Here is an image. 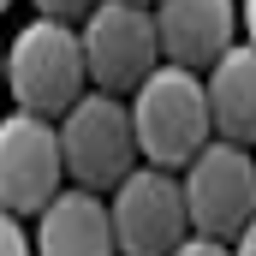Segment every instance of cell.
<instances>
[{
	"instance_id": "cell-5",
	"label": "cell",
	"mask_w": 256,
	"mask_h": 256,
	"mask_svg": "<svg viewBox=\"0 0 256 256\" xmlns=\"http://www.w3.org/2000/svg\"><path fill=\"white\" fill-rule=\"evenodd\" d=\"M66 143L54 120H36V114H6L0 126V196H6V214L24 220V214H48L72 185H66Z\"/></svg>"
},
{
	"instance_id": "cell-4",
	"label": "cell",
	"mask_w": 256,
	"mask_h": 256,
	"mask_svg": "<svg viewBox=\"0 0 256 256\" xmlns=\"http://www.w3.org/2000/svg\"><path fill=\"white\" fill-rule=\"evenodd\" d=\"M84 54H90V84L102 96H137L167 66L155 6H137V0L96 6V18L84 24Z\"/></svg>"
},
{
	"instance_id": "cell-3",
	"label": "cell",
	"mask_w": 256,
	"mask_h": 256,
	"mask_svg": "<svg viewBox=\"0 0 256 256\" xmlns=\"http://www.w3.org/2000/svg\"><path fill=\"white\" fill-rule=\"evenodd\" d=\"M60 143H66V173H72V185L78 191H120L131 173V155H143L137 149V120H131V108L120 96H102V90H90L72 114L60 120Z\"/></svg>"
},
{
	"instance_id": "cell-6",
	"label": "cell",
	"mask_w": 256,
	"mask_h": 256,
	"mask_svg": "<svg viewBox=\"0 0 256 256\" xmlns=\"http://www.w3.org/2000/svg\"><path fill=\"white\" fill-rule=\"evenodd\" d=\"M185 202H191L196 238L238 244L256 226V149L208 143L191 167H185Z\"/></svg>"
},
{
	"instance_id": "cell-14",
	"label": "cell",
	"mask_w": 256,
	"mask_h": 256,
	"mask_svg": "<svg viewBox=\"0 0 256 256\" xmlns=\"http://www.w3.org/2000/svg\"><path fill=\"white\" fill-rule=\"evenodd\" d=\"M232 256H256V226L244 232V238H238V244H232Z\"/></svg>"
},
{
	"instance_id": "cell-12",
	"label": "cell",
	"mask_w": 256,
	"mask_h": 256,
	"mask_svg": "<svg viewBox=\"0 0 256 256\" xmlns=\"http://www.w3.org/2000/svg\"><path fill=\"white\" fill-rule=\"evenodd\" d=\"M179 256H232V244H214V238H191Z\"/></svg>"
},
{
	"instance_id": "cell-8",
	"label": "cell",
	"mask_w": 256,
	"mask_h": 256,
	"mask_svg": "<svg viewBox=\"0 0 256 256\" xmlns=\"http://www.w3.org/2000/svg\"><path fill=\"white\" fill-rule=\"evenodd\" d=\"M155 18H161V54H167V66L196 72V78H208L244 42L238 36L244 30V6H232V0H167V6H155Z\"/></svg>"
},
{
	"instance_id": "cell-13",
	"label": "cell",
	"mask_w": 256,
	"mask_h": 256,
	"mask_svg": "<svg viewBox=\"0 0 256 256\" xmlns=\"http://www.w3.org/2000/svg\"><path fill=\"white\" fill-rule=\"evenodd\" d=\"M244 42H250V48H256V0H250V6H244Z\"/></svg>"
},
{
	"instance_id": "cell-1",
	"label": "cell",
	"mask_w": 256,
	"mask_h": 256,
	"mask_svg": "<svg viewBox=\"0 0 256 256\" xmlns=\"http://www.w3.org/2000/svg\"><path fill=\"white\" fill-rule=\"evenodd\" d=\"M6 84L18 114L36 120H66L90 90V54H84V30L54 24V18H30L12 48H6Z\"/></svg>"
},
{
	"instance_id": "cell-9",
	"label": "cell",
	"mask_w": 256,
	"mask_h": 256,
	"mask_svg": "<svg viewBox=\"0 0 256 256\" xmlns=\"http://www.w3.org/2000/svg\"><path fill=\"white\" fill-rule=\"evenodd\" d=\"M36 256H120L114 208L96 191H72L36 220Z\"/></svg>"
},
{
	"instance_id": "cell-2",
	"label": "cell",
	"mask_w": 256,
	"mask_h": 256,
	"mask_svg": "<svg viewBox=\"0 0 256 256\" xmlns=\"http://www.w3.org/2000/svg\"><path fill=\"white\" fill-rule=\"evenodd\" d=\"M131 120H137V149L149 155V167L179 173L214 137V108H208V84L196 72L161 66L137 96H131Z\"/></svg>"
},
{
	"instance_id": "cell-10",
	"label": "cell",
	"mask_w": 256,
	"mask_h": 256,
	"mask_svg": "<svg viewBox=\"0 0 256 256\" xmlns=\"http://www.w3.org/2000/svg\"><path fill=\"white\" fill-rule=\"evenodd\" d=\"M202 84H208V108H214V137L256 149V48L238 42Z\"/></svg>"
},
{
	"instance_id": "cell-7",
	"label": "cell",
	"mask_w": 256,
	"mask_h": 256,
	"mask_svg": "<svg viewBox=\"0 0 256 256\" xmlns=\"http://www.w3.org/2000/svg\"><path fill=\"white\" fill-rule=\"evenodd\" d=\"M108 208H114L120 256H179L196 238L191 202H185V179H179V173L137 167L126 185L108 196Z\"/></svg>"
},
{
	"instance_id": "cell-11",
	"label": "cell",
	"mask_w": 256,
	"mask_h": 256,
	"mask_svg": "<svg viewBox=\"0 0 256 256\" xmlns=\"http://www.w3.org/2000/svg\"><path fill=\"white\" fill-rule=\"evenodd\" d=\"M0 256H36V244H30V232H24V220H0Z\"/></svg>"
}]
</instances>
